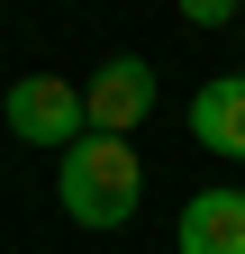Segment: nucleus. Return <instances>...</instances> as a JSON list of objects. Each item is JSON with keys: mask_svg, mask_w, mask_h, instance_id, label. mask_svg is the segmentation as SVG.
<instances>
[{"mask_svg": "<svg viewBox=\"0 0 245 254\" xmlns=\"http://www.w3.org/2000/svg\"><path fill=\"white\" fill-rule=\"evenodd\" d=\"M173 9L191 18V27H227V18H236V0H173Z\"/></svg>", "mask_w": 245, "mask_h": 254, "instance_id": "obj_6", "label": "nucleus"}, {"mask_svg": "<svg viewBox=\"0 0 245 254\" xmlns=\"http://www.w3.org/2000/svg\"><path fill=\"white\" fill-rule=\"evenodd\" d=\"M55 200H64V218L91 227V236L127 227L136 200H145V154L127 136H91V127H82V136L64 145V164H55Z\"/></svg>", "mask_w": 245, "mask_h": 254, "instance_id": "obj_1", "label": "nucleus"}, {"mask_svg": "<svg viewBox=\"0 0 245 254\" xmlns=\"http://www.w3.org/2000/svg\"><path fill=\"white\" fill-rule=\"evenodd\" d=\"M191 136L227 164H245V73H209L191 91Z\"/></svg>", "mask_w": 245, "mask_h": 254, "instance_id": "obj_5", "label": "nucleus"}, {"mask_svg": "<svg viewBox=\"0 0 245 254\" xmlns=\"http://www.w3.org/2000/svg\"><path fill=\"white\" fill-rule=\"evenodd\" d=\"M236 18H245V0H236Z\"/></svg>", "mask_w": 245, "mask_h": 254, "instance_id": "obj_7", "label": "nucleus"}, {"mask_svg": "<svg viewBox=\"0 0 245 254\" xmlns=\"http://www.w3.org/2000/svg\"><path fill=\"white\" fill-rule=\"evenodd\" d=\"M145 118H155V64L145 55H109L82 82V127L91 136H136Z\"/></svg>", "mask_w": 245, "mask_h": 254, "instance_id": "obj_3", "label": "nucleus"}, {"mask_svg": "<svg viewBox=\"0 0 245 254\" xmlns=\"http://www.w3.org/2000/svg\"><path fill=\"white\" fill-rule=\"evenodd\" d=\"M173 254H245V190L218 182V190H191L173 218Z\"/></svg>", "mask_w": 245, "mask_h": 254, "instance_id": "obj_4", "label": "nucleus"}, {"mask_svg": "<svg viewBox=\"0 0 245 254\" xmlns=\"http://www.w3.org/2000/svg\"><path fill=\"white\" fill-rule=\"evenodd\" d=\"M0 127L64 154V145L82 136V82H64V73H18L9 91H0Z\"/></svg>", "mask_w": 245, "mask_h": 254, "instance_id": "obj_2", "label": "nucleus"}]
</instances>
